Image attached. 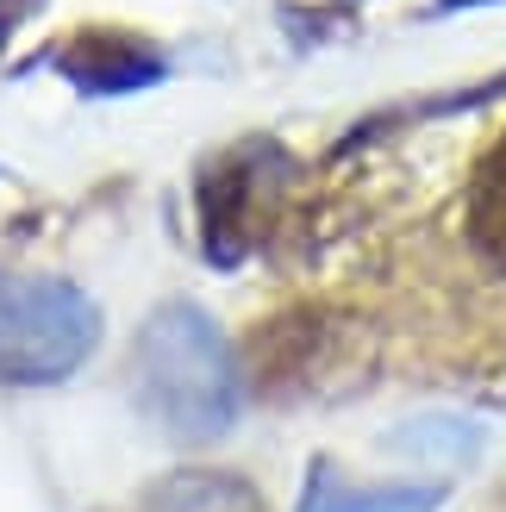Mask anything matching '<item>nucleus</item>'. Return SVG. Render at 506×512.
<instances>
[{"label":"nucleus","mask_w":506,"mask_h":512,"mask_svg":"<svg viewBox=\"0 0 506 512\" xmlns=\"http://www.w3.org/2000/svg\"><path fill=\"white\" fill-rule=\"evenodd\" d=\"M457 7H463V0H457Z\"/></svg>","instance_id":"423d86ee"},{"label":"nucleus","mask_w":506,"mask_h":512,"mask_svg":"<svg viewBox=\"0 0 506 512\" xmlns=\"http://www.w3.org/2000/svg\"><path fill=\"white\" fill-rule=\"evenodd\" d=\"M438 481H400V488H319L307 512H438Z\"/></svg>","instance_id":"39448f33"},{"label":"nucleus","mask_w":506,"mask_h":512,"mask_svg":"<svg viewBox=\"0 0 506 512\" xmlns=\"http://www.w3.org/2000/svg\"><path fill=\"white\" fill-rule=\"evenodd\" d=\"M132 375H138V400L150 406V419H163L175 438H219L238 413L232 350L213 331V319L194 313V306H163L144 325Z\"/></svg>","instance_id":"f257e3e1"},{"label":"nucleus","mask_w":506,"mask_h":512,"mask_svg":"<svg viewBox=\"0 0 506 512\" xmlns=\"http://www.w3.org/2000/svg\"><path fill=\"white\" fill-rule=\"evenodd\" d=\"M63 69L88 88H138V82L157 75V50H144L132 38H113V32H94L63 57Z\"/></svg>","instance_id":"7ed1b4c3"},{"label":"nucleus","mask_w":506,"mask_h":512,"mask_svg":"<svg viewBox=\"0 0 506 512\" xmlns=\"http://www.w3.org/2000/svg\"><path fill=\"white\" fill-rule=\"evenodd\" d=\"M100 344V313L82 288L50 275L0 281V381H63Z\"/></svg>","instance_id":"f03ea898"},{"label":"nucleus","mask_w":506,"mask_h":512,"mask_svg":"<svg viewBox=\"0 0 506 512\" xmlns=\"http://www.w3.org/2000/svg\"><path fill=\"white\" fill-rule=\"evenodd\" d=\"M469 238L506 275V138L482 157V169H475V188H469Z\"/></svg>","instance_id":"20e7f679"}]
</instances>
